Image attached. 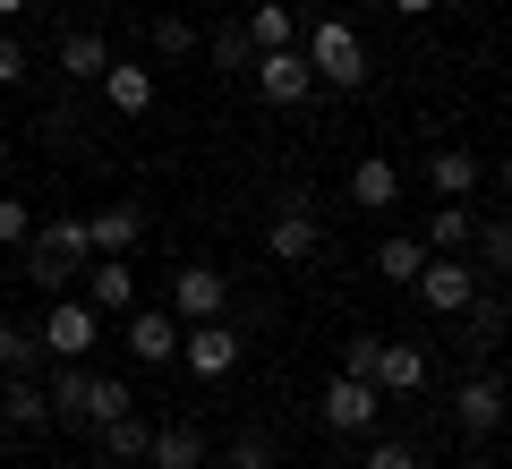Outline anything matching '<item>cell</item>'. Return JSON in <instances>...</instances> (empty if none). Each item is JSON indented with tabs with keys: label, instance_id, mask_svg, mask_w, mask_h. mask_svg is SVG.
I'll use <instances>...</instances> for the list:
<instances>
[{
	"label": "cell",
	"instance_id": "cell-4",
	"mask_svg": "<svg viewBox=\"0 0 512 469\" xmlns=\"http://www.w3.org/2000/svg\"><path fill=\"white\" fill-rule=\"evenodd\" d=\"M316 418H325L333 435H367V427L384 418V393H376L367 376H333V384H325V401H316Z\"/></svg>",
	"mask_w": 512,
	"mask_h": 469
},
{
	"label": "cell",
	"instance_id": "cell-29",
	"mask_svg": "<svg viewBox=\"0 0 512 469\" xmlns=\"http://www.w3.org/2000/svg\"><path fill=\"white\" fill-rule=\"evenodd\" d=\"M470 239H478V256H487L495 273H512V214H495V222H478Z\"/></svg>",
	"mask_w": 512,
	"mask_h": 469
},
{
	"label": "cell",
	"instance_id": "cell-18",
	"mask_svg": "<svg viewBox=\"0 0 512 469\" xmlns=\"http://www.w3.org/2000/svg\"><path fill=\"white\" fill-rule=\"evenodd\" d=\"M427 188H436V197H470L478 188V154L470 145H436V154H427Z\"/></svg>",
	"mask_w": 512,
	"mask_h": 469
},
{
	"label": "cell",
	"instance_id": "cell-39",
	"mask_svg": "<svg viewBox=\"0 0 512 469\" xmlns=\"http://www.w3.org/2000/svg\"><path fill=\"white\" fill-rule=\"evenodd\" d=\"M291 9H308V0H291Z\"/></svg>",
	"mask_w": 512,
	"mask_h": 469
},
{
	"label": "cell",
	"instance_id": "cell-21",
	"mask_svg": "<svg viewBox=\"0 0 512 469\" xmlns=\"http://www.w3.org/2000/svg\"><path fill=\"white\" fill-rule=\"evenodd\" d=\"M146 461H154V469H205V435H197V427H154Z\"/></svg>",
	"mask_w": 512,
	"mask_h": 469
},
{
	"label": "cell",
	"instance_id": "cell-31",
	"mask_svg": "<svg viewBox=\"0 0 512 469\" xmlns=\"http://www.w3.org/2000/svg\"><path fill=\"white\" fill-rule=\"evenodd\" d=\"M359 469H419V452L402 444V435H376V444H367V461Z\"/></svg>",
	"mask_w": 512,
	"mask_h": 469
},
{
	"label": "cell",
	"instance_id": "cell-9",
	"mask_svg": "<svg viewBox=\"0 0 512 469\" xmlns=\"http://www.w3.org/2000/svg\"><path fill=\"white\" fill-rule=\"evenodd\" d=\"M419 290H427L436 316H461V307L478 299V265H461V256H427V265H419Z\"/></svg>",
	"mask_w": 512,
	"mask_h": 469
},
{
	"label": "cell",
	"instance_id": "cell-13",
	"mask_svg": "<svg viewBox=\"0 0 512 469\" xmlns=\"http://www.w3.org/2000/svg\"><path fill=\"white\" fill-rule=\"evenodd\" d=\"M495 418H504V384H495V376H470V384L453 393V427H461V435H495Z\"/></svg>",
	"mask_w": 512,
	"mask_h": 469
},
{
	"label": "cell",
	"instance_id": "cell-33",
	"mask_svg": "<svg viewBox=\"0 0 512 469\" xmlns=\"http://www.w3.org/2000/svg\"><path fill=\"white\" fill-rule=\"evenodd\" d=\"M188 43H197V26H188V18H154V52H163V60H180Z\"/></svg>",
	"mask_w": 512,
	"mask_h": 469
},
{
	"label": "cell",
	"instance_id": "cell-7",
	"mask_svg": "<svg viewBox=\"0 0 512 469\" xmlns=\"http://www.w3.org/2000/svg\"><path fill=\"white\" fill-rule=\"evenodd\" d=\"M120 342H128V359H146V367H171V359H180V316H171V307H128Z\"/></svg>",
	"mask_w": 512,
	"mask_h": 469
},
{
	"label": "cell",
	"instance_id": "cell-6",
	"mask_svg": "<svg viewBox=\"0 0 512 469\" xmlns=\"http://www.w3.org/2000/svg\"><path fill=\"white\" fill-rule=\"evenodd\" d=\"M180 367H188V376H205V384H214V376H231V367H239V333L222 325V316L188 325V333H180Z\"/></svg>",
	"mask_w": 512,
	"mask_h": 469
},
{
	"label": "cell",
	"instance_id": "cell-37",
	"mask_svg": "<svg viewBox=\"0 0 512 469\" xmlns=\"http://www.w3.org/2000/svg\"><path fill=\"white\" fill-rule=\"evenodd\" d=\"M26 9H35V0H0V18H26Z\"/></svg>",
	"mask_w": 512,
	"mask_h": 469
},
{
	"label": "cell",
	"instance_id": "cell-34",
	"mask_svg": "<svg viewBox=\"0 0 512 469\" xmlns=\"http://www.w3.org/2000/svg\"><path fill=\"white\" fill-rule=\"evenodd\" d=\"M231 469H274V444H265V435H239V444H231Z\"/></svg>",
	"mask_w": 512,
	"mask_h": 469
},
{
	"label": "cell",
	"instance_id": "cell-28",
	"mask_svg": "<svg viewBox=\"0 0 512 469\" xmlns=\"http://www.w3.org/2000/svg\"><path fill=\"white\" fill-rule=\"evenodd\" d=\"M461 325H470V342H461V350H487V342H495V333H504V307H495V299H487V290H478V299H470V307H461Z\"/></svg>",
	"mask_w": 512,
	"mask_h": 469
},
{
	"label": "cell",
	"instance_id": "cell-12",
	"mask_svg": "<svg viewBox=\"0 0 512 469\" xmlns=\"http://www.w3.org/2000/svg\"><path fill=\"white\" fill-rule=\"evenodd\" d=\"M376 393H384V401L427 393V350H419V342H384V359H376Z\"/></svg>",
	"mask_w": 512,
	"mask_h": 469
},
{
	"label": "cell",
	"instance_id": "cell-20",
	"mask_svg": "<svg viewBox=\"0 0 512 469\" xmlns=\"http://www.w3.org/2000/svg\"><path fill=\"white\" fill-rule=\"evenodd\" d=\"M470 231H478V214L461 197H444L436 214H427V248H436V256H461V248H470Z\"/></svg>",
	"mask_w": 512,
	"mask_h": 469
},
{
	"label": "cell",
	"instance_id": "cell-3",
	"mask_svg": "<svg viewBox=\"0 0 512 469\" xmlns=\"http://www.w3.org/2000/svg\"><path fill=\"white\" fill-rule=\"evenodd\" d=\"M248 86L265 94V103H282V111H299L316 94V69H308V52L299 43H282V52H256V69H248Z\"/></svg>",
	"mask_w": 512,
	"mask_h": 469
},
{
	"label": "cell",
	"instance_id": "cell-25",
	"mask_svg": "<svg viewBox=\"0 0 512 469\" xmlns=\"http://www.w3.org/2000/svg\"><path fill=\"white\" fill-rule=\"evenodd\" d=\"M291 18H299L291 0H256V9H248V35H256V52H282V43H291Z\"/></svg>",
	"mask_w": 512,
	"mask_h": 469
},
{
	"label": "cell",
	"instance_id": "cell-22",
	"mask_svg": "<svg viewBox=\"0 0 512 469\" xmlns=\"http://www.w3.org/2000/svg\"><path fill=\"white\" fill-rule=\"evenodd\" d=\"M120 410H137L128 384H120V376H86V410H77V427H111Z\"/></svg>",
	"mask_w": 512,
	"mask_h": 469
},
{
	"label": "cell",
	"instance_id": "cell-24",
	"mask_svg": "<svg viewBox=\"0 0 512 469\" xmlns=\"http://www.w3.org/2000/svg\"><path fill=\"white\" fill-rule=\"evenodd\" d=\"M94 435H103V452H111V461H146V444H154V427H146L137 410H120L111 427H94Z\"/></svg>",
	"mask_w": 512,
	"mask_h": 469
},
{
	"label": "cell",
	"instance_id": "cell-23",
	"mask_svg": "<svg viewBox=\"0 0 512 469\" xmlns=\"http://www.w3.org/2000/svg\"><path fill=\"white\" fill-rule=\"evenodd\" d=\"M43 359H52V350H43V333H26V325H0V376H35Z\"/></svg>",
	"mask_w": 512,
	"mask_h": 469
},
{
	"label": "cell",
	"instance_id": "cell-17",
	"mask_svg": "<svg viewBox=\"0 0 512 469\" xmlns=\"http://www.w3.org/2000/svg\"><path fill=\"white\" fill-rule=\"evenodd\" d=\"M0 427H52V393L35 376H9L0 384Z\"/></svg>",
	"mask_w": 512,
	"mask_h": 469
},
{
	"label": "cell",
	"instance_id": "cell-35",
	"mask_svg": "<svg viewBox=\"0 0 512 469\" xmlns=\"http://www.w3.org/2000/svg\"><path fill=\"white\" fill-rule=\"evenodd\" d=\"M18 77H26V43L0 35V86H18Z\"/></svg>",
	"mask_w": 512,
	"mask_h": 469
},
{
	"label": "cell",
	"instance_id": "cell-16",
	"mask_svg": "<svg viewBox=\"0 0 512 469\" xmlns=\"http://www.w3.org/2000/svg\"><path fill=\"white\" fill-rule=\"evenodd\" d=\"M86 239H94V256H128L146 239V214L137 205H103V214H86Z\"/></svg>",
	"mask_w": 512,
	"mask_h": 469
},
{
	"label": "cell",
	"instance_id": "cell-5",
	"mask_svg": "<svg viewBox=\"0 0 512 469\" xmlns=\"http://www.w3.org/2000/svg\"><path fill=\"white\" fill-rule=\"evenodd\" d=\"M94 342H103L94 299H52V316H43V350H52V359H86Z\"/></svg>",
	"mask_w": 512,
	"mask_h": 469
},
{
	"label": "cell",
	"instance_id": "cell-14",
	"mask_svg": "<svg viewBox=\"0 0 512 469\" xmlns=\"http://www.w3.org/2000/svg\"><path fill=\"white\" fill-rule=\"evenodd\" d=\"M393 197H402V171L384 163V154H359V163H350V205H359V214H384Z\"/></svg>",
	"mask_w": 512,
	"mask_h": 469
},
{
	"label": "cell",
	"instance_id": "cell-19",
	"mask_svg": "<svg viewBox=\"0 0 512 469\" xmlns=\"http://www.w3.org/2000/svg\"><path fill=\"white\" fill-rule=\"evenodd\" d=\"M60 69H69L77 86H94V77L111 69V43L94 35V26H77V35H60Z\"/></svg>",
	"mask_w": 512,
	"mask_h": 469
},
{
	"label": "cell",
	"instance_id": "cell-27",
	"mask_svg": "<svg viewBox=\"0 0 512 469\" xmlns=\"http://www.w3.org/2000/svg\"><path fill=\"white\" fill-rule=\"evenodd\" d=\"M214 69L222 77H248L256 69V35H248V26H222V35H214Z\"/></svg>",
	"mask_w": 512,
	"mask_h": 469
},
{
	"label": "cell",
	"instance_id": "cell-26",
	"mask_svg": "<svg viewBox=\"0 0 512 469\" xmlns=\"http://www.w3.org/2000/svg\"><path fill=\"white\" fill-rule=\"evenodd\" d=\"M419 265H427V239H402V231H393V239L376 248V273H384V282H419Z\"/></svg>",
	"mask_w": 512,
	"mask_h": 469
},
{
	"label": "cell",
	"instance_id": "cell-11",
	"mask_svg": "<svg viewBox=\"0 0 512 469\" xmlns=\"http://www.w3.org/2000/svg\"><path fill=\"white\" fill-rule=\"evenodd\" d=\"M94 86H103V103L120 111V120H137V111H154V69H146V60H111V69L94 77Z\"/></svg>",
	"mask_w": 512,
	"mask_h": 469
},
{
	"label": "cell",
	"instance_id": "cell-1",
	"mask_svg": "<svg viewBox=\"0 0 512 469\" xmlns=\"http://www.w3.org/2000/svg\"><path fill=\"white\" fill-rule=\"evenodd\" d=\"M299 52H308L316 86H350V94L367 86V43H359V26H350V18H316Z\"/></svg>",
	"mask_w": 512,
	"mask_h": 469
},
{
	"label": "cell",
	"instance_id": "cell-2",
	"mask_svg": "<svg viewBox=\"0 0 512 469\" xmlns=\"http://www.w3.org/2000/svg\"><path fill=\"white\" fill-rule=\"evenodd\" d=\"M86 256H94V239H86V214H60V222H43V231L26 239V273H35L43 290H69Z\"/></svg>",
	"mask_w": 512,
	"mask_h": 469
},
{
	"label": "cell",
	"instance_id": "cell-8",
	"mask_svg": "<svg viewBox=\"0 0 512 469\" xmlns=\"http://www.w3.org/2000/svg\"><path fill=\"white\" fill-rule=\"evenodd\" d=\"M222 299H231V273H214V265H180L171 273V316H188V325L222 316Z\"/></svg>",
	"mask_w": 512,
	"mask_h": 469
},
{
	"label": "cell",
	"instance_id": "cell-38",
	"mask_svg": "<svg viewBox=\"0 0 512 469\" xmlns=\"http://www.w3.org/2000/svg\"><path fill=\"white\" fill-rule=\"evenodd\" d=\"M504 197H512V154H504Z\"/></svg>",
	"mask_w": 512,
	"mask_h": 469
},
{
	"label": "cell",
	"instance_id": "cell-36",
	"mask_svg": "<svg viewBox=\"0 0 512 469\" xmlns=\"http://www.w3.org/2000/svg\"><path fill=\"white\" fill-rule=\"evenodd\" d=\"M393 9H402V18H427V9H444V0H393Z\"/></svg>",
	"mask_w": 512,
	"mask_h": 469
},
{
	"label": "cell",
	"instance_id": "cell-10",
	"mask_svg": "<svg viewBox=\"0 0 512 469\" xmlns=\"http://www.w3.org/2000/svg\"><path fill=\"white\" fill-rule=\"evenodd\" d=\"M265 248H274L282 265H308V256L325 248V222L308 214V197H291V205H282V214H274V231H265Z\"/></svg>",
	"mask_w": 512,
	"mask_h": 469
},
{
	"label": "cell",
	"instance_id": "cell-32",
	"mask_svg": "<svg viewBox=\"0 0 512 469\" xmlns=\"http://www.w3.org/2000/svg\"><path fill=\"white\" fill-rule=\"evenodd\" d=\"M26 239H35V214L18 197H0V248H26Z\"/></svg>",
	"mask_w": 512,
	"mask_h": 469
},
{
	"label": "cell",
	"instance_id": "cell-15",
	"mask_svg": "<svg viewBox=\"0 0 512 469\" xmlns=\"http://www.w3.org/2000/svg\"><path fill=\"white\" fill-rule=\"evenodd\" d=\"M86 299H94V316H128V307H137V273H128V256H103V265L86 273Z\"/></svg>",
	"mask_w": 512,
	"mask_h": 469
},
{
	"label": "cell",
	"instance_id": "cell-30",
	"mask_svg": "<svg viewBox=\"0 0 512 469\" xmlns=\"http://www.w3.org/2000/svg\"><path fill=\"white\" fill-rule=\"evenodd\" d=\"M376 359H384L376 333H350V342H342V376H367V384H376Z\"/></svg>",
	"mask_w": 512,
	"mask_h": 469
}]
</instances>
